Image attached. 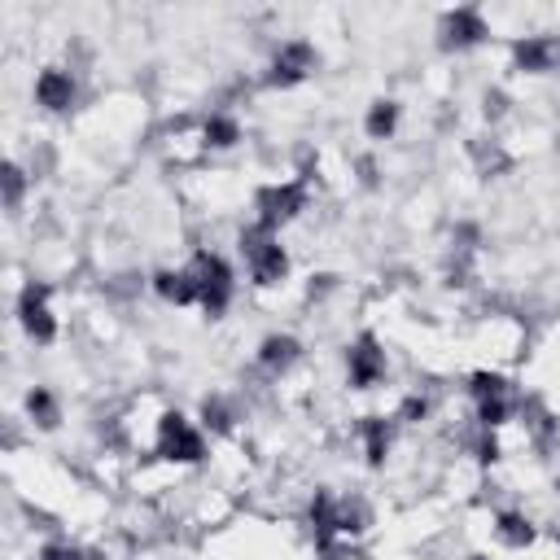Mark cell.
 <instances>
[{
	"label": "cell",
	"mask_w": 560,
	"mask_h": 560,
	"mask_svg": "<svg viewBox=\"0 0 560 560\" xmlns=\"http://www.w3.org/2000/svg\"><path fill=\"white\" fill-rule=\"evenodd\" d=\"M242 259H246V272L259 289H272L289 276V255H285L281 237L272 229H263V223H250L242 233Z\"/></svg>",
	"instance_id": "cell-1"
},
{
	"label": "cell",
	"mask_w": 560,
	"mask_h": 560,
	"mask_svg": "<svg viewBox=\"0 0 560 560\" xmlns=\"http://www.w3.org/2000/svg\"><path fill=\"white\" fill-rule=\"evenodd\" d=\"M188 272L197 281V307L206 315H223V311H229V302L237 294V276H233L229 259L214 255V250H197L193 263H188Z\"/></svg>",
	"instance_id": "cell-2"
},
{
	"label": "cell",
	"mask_w": 560,
	"mask_h": 560,
	"mask_svg": "<svg viewBox=\"0 0 560 560\" xmlns=\"http://www.w3.org/2000/svg\"><path fill=\"white\" fill-rule=\"evenodd\" d=\"M154 456L167 460V465H197L206 460V433L180 416V412H167L162 425H158V446H154Z\"/></svg>",
	"instance_id": "cell-3"
},
{
	"label": "cell",
	"mask_w": 560,
	"mask_h": 560,
	"mask_svg": "<svg viewBox=\"0 0 560 560\" xmlns=\"http://www.w3.org/2000/svg\"><path fill=\"white\" fill-rule=\"evenodd\" d=\"M255 210H259V219H255V223H263V229L281 233L289 219H298V214L307 210V184H302V180L268 184V188H259V197H255Z\"/></svg>",
	"instance_id": "cell-4"
},
{
	"label": "cell",
	"mask_w": 560,
	"mask_h": 560,
	"mask_svg": "<svg viewBox=\"0 0 560 560\" xmlns=\"http://www.w3.org/2000/svg\"><path fill=\"white\" fill-rule=\"evenodd\" d=\"M18 324H23L27 338L40 342V347H49L57 338V320L49 311V285H27L18 294Z\"/></svg>",
	"instance_id": "cell-5"
},
{
	"label": "cell",
	"mask_w": 560,
	"mask_h": 560,
	"mask_svg": "<svg viewBox=\"0 0 560 560\" xmlns=\"http://www.w3.org/2000/svg\"><path fill=\"white\" fill-rule=\"evenodd\" d=\"M438 36H442V49H456L460 53V49L482 44L491 36V27H486V18L478 10H452V14H442Z\"/></svg>",
	"instance_id": "cell-6"
},
{
	"label": "cell",
	"mask_w": 560,
	"mask_h": 560,
	"mask_svg": "<svg viewBox=\"0 0 560 560\" xmlns=\"http://www.w3.org/2000/svg\"><path fill=\"white\" fill-rule=\"evenodd\" d=\"M381 377H386V351H381V342L377 338H360L347 351V381L355 390H373Z\"/></svg>",
	"instance_id": "cell-7"
},
{
	"label": "cell",
	"mask_w": 560,
	"mask_h": 560,
	"mask_svg": "<svg viewBox=\"0 0 560 560\" xmlns=\"http://www.w3.org/2000/svg\"><path fill=\"white\" fill-rule=\"evenodd\" d=\"M311 66H315V49H311L307 40H289V44H281V53L272 57L268 83H272V88H294V83H302V79L311 75Z\"/></svg>",
	"instance_id": "cell-8"
},
{
	"label": "cell",
	"mask_w": 560,
	"mask_h": 560,
	"mask_svg": "<svg viewBox=\"0 0 560 560\" xmlns=\"http://www.w3.org/2000/svg\"><path fill=\"white\" fill-rule=\"evenodd\" d=\"M36 101L44 105V109H70L75 105V75L70 70H62V66H49V70H40L36 75Z\"/></svg>",
	"instance_id": "cell-9"
},
{
	"label": "cell",
	"mask_w": 560,
	"mask_h": 560,
	"mask_svg": "<svg viewBox=\"0 0 560 560\" xmlns=\"http://www.w3.org/2000/svg\"><path fill=\"white\" fill-rule=\"evenodd\" d=\"M556 57H560V44H556V40H547V36H525V40H517V44H512V62H517L521 70H530V75L551 70V66H556Z\"/></svg>",
	"instance_id": "cell-10"
},
{
	"label": "cell",
	"mask_w": 560,
	"mask_h": 560,
	"mask_svg": "<svg viewBox=\"0 0 560 560\" xmlns=\"http://www.w3.org/2000/svg\"><path fill=\"white\" fill-rule=\"evenodd\" d=\"M154 294L171 307H197V281L188 268H162L154 276Z\"/></svg>",
	"instance_id": "cell-11"
},
{
	"label": "cell",
	"mask_w": 560,
	"mask_h": 560,
	"mask_svg": "<svg viewBox=\"0 0 560 560\" xmlns=\"http://www.w3.org/2000/svg\"><path fill=\"white\" fill-rule=\"evenodd\" d=\"M298 355H302V347H298V338H289V333H272V338H263V347H259V364H263L268 373L294 368Z\"/></svg>",
	"instance_id": "cell-12"
},
{
	"label": "cell",
	"mask_w": 560,
	"mask_h": 560,
	"mask_svg": "<svg viewBox=\"0 0 560 560\" xmlns=\"http://www.w3.org/2000/svg\"><path fill=\"white\" fill-rule=\"evenodd\" d=\"M360 433H364V456H368V465H386V456H390V438H394V425H390L386 416H368Z\"/></svg>",
	"instance_id": "cell-13"
},
{
	"label": "cell",
	"mask_w": 560,
	"mask_h": 560,
	"mask_svg": "<svg viewBox=\"0 0 560 560\" xmlns=\"http://www.w3.org/2000/svg\"><path fill=\"white\" fill-rule=\"evenodd\" d=\"M495 538H499L504 547H530V543H534V525H530V517H521V512H499V517H495Z\"/></svg>",
	"instance_id": "cell-14"
},
{
	"label": "cell",
	"mask_w": 560,
	"mask_h": 560,
	"mask_svg": "<svg viewBox=\"0 0 560 560\" xmlns=\"http://www.w3.org/2000/svg\"><path fill=\"white\" fill-rule=\"evenodd\" d=\"M201 136H206L210 149H233V145L242 141V123L229 119V115H210V119L201 123Z\"/></svg>",
	"instance_id": "cell-15"
},
{
	"label": "cell",
	"mask_w": 560,
	"mask_h": 560,
	"mask_svg": "<svg viewBox=\"0 0 560 560\" xmlns=\"http://www.w3.org/2000/svg\"><path fill=\"white\" fill-rule=\"evenodd\" d=\"M364 128H368V136H373V141L394 136V128H399V105H394V101H373V105H368Z\"/></svg>",
	"instance_id": "cell-16"
},
{
	"label": "cell",
	"mask_w": 560,
	"mask_h": 560,
	"mask_svg": "<svg viewBox=\"0 0 560 560\" xmlns=\"http://www.w3.org/2000/svg\"><path fill=\"white\" fill-rule=\"evenodd\" d=\"M364 530H368V508L360 499H338V538H351Z\"/></svg>",
	"instance_id": "cell-17"
},
{
	"label": "cell",
	"mask_w": 560,
	"mask_h": 560,
	"mask_svg": "<svg viewBox=\"0 0 560 560\" xmlns=\"http://www.w3.org/2000/svg\"><path fill=\"white\" fill-rule=\"evenodd\" d=\"M27 412H31V420H36L40 429H57V420H62L57 399H53L49 390H31V394H27Z\"/></svg>",
	"instance_id": "cell-18"
},
{
	"label": "cell",
	"mask_w": 560,
	"mask_h": 560,
	"mask_svg": "<svg viewBox=\"0 0 560 560\" xmlns=\"http://www.w3.org/2000/svg\"><path fill=\"white\" fill-rule=\"evenodd\" d=\"M233 420H237V416H233V407L223 403V399H206V403H201V425H206L210 433H229Z\"/></svg>",
	"instance_id": "cell-19"
},
{
	"label": "cell",
	"mask_w": 560,
	"mask_h": 560,
	"mask_svg": "<svg viewBox=\"0 0 560 560\" xmlns=\"http://www.w3.org/2000/svg\"><path fill=\"white\" fill-rule=\"evenodd\" d=\"M473 403H482V399H504V394H512V386L499 377V373H473Z\"/></svg>",
	"instance_id": "cell-20"
},
{
	"label": "cell",
	"mask_w": 560,
	"mask_h": 560,
	"mask_svg": "<svg viewBox=\"0 0 560 560\" xmlns=\"http://www.w3.org/2000/svg\"><path fill=\"white\" fill-rule=\"evenodd\" d=\"M23 193H27V175H23V167H18V162H10V167H5V206H10V210H18Z\"/></svg>",
	"instance_id": "cell-21"
},
{
	"label": "cell",
	"mask_w": 560,
	"mask_h": 560,
	"mask_svg": "<svg viewBox=\"0 0 560 560\" xmlns=\"http://www.w3.org/2000/svg\"><path fill=\"white\" fill-rule=\"evenodd\" d=\"M40 560H88V551L75 547V543H49V547L40 551Z\"/></svg>",
	"instance_id": "cell-22"
},
{
	"label": "cell",
	"mask_w": 560,
	"mask_h": 560,
	"mask_svg": "<svg viewBox=\"0 0 560 560\" xmlns=\"http://www.w3.org/2000/svg\"><path fill=\"white\" fill-rule=\"evenodd\" d=\"M425 412H429V399H416V394H412L399 416H403V420H425Z\"/></svg>",
	"instance_id": "cell-23"
},
{
	"label": "cell",
	"mask_w": 560,
	"mask_h": 560,
	"mask_svg": "<svg viewBox=\"0 0 560 560\" xmlns=\"http://www.w3.org/2000/svg\"><path fill=\"white\" fill-rule=\"evenodd\" d=\"M88 560H105V556H101V551H88Z\"/></svg>",
	"instance_id": "cell-24"
}]
</instances>
